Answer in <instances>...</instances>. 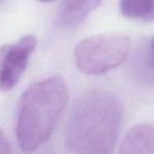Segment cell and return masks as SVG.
Segmentation results:
<instances>
[{
	"label": "cell",
	"instance_id": "obj_1",
	"mask_svg": "<svg viewBox=\"0 0 154 154\" xmlns=\"http://www.w3.org/2000/svg\"><path fill=\"white\" fill-rule=\"evenodd\" d=\"M124 106L107 90H92L74 103L64 130L68 150L79 154L110 153L117 143Z\"/></svg>",
	"mask_w": 154,
	"mask_h": 154
},
{
	"label": "cell",
	"instance_id": "obj_2",
	"mask_svg": "<svg viewBox=\"0 0 154 154\" xmlns=\"http://www.w3.org/2000/svg\"><path fill=\"white\" fill-rule=\"evenodd\" d=\"M68 100V86L60 76L26 88L19 100L16 122V136L22 151H34L51 136Z\"/></svg>",
	"mask_w": 154,
	"mask_h": 154
},
{
	"label": "cell",
	"instance_id": "obj_3",
	"mask_svg": "<svg viewBox=\"0 0 154 154\" xmlns=\"http://www.w3.org/2000/svg\"><path fill=\"white\" fill-rule=\"evenodd\" d=\"M130 39L122 34H100L88 37L77 45L75 62L88 75H101L117 68L127 59Z\"/></svg>",
	"mask_w": 154,
	"mask_h": 154
},
{
	"label": "cell",
	"instance_id": "obj_4",
	"mask_svg": "<svg viewBox=\"0 0 154 154\" xmlns=\"http://www.w3.org/2000/svg\"><path fill=\"white\" fill-rule=\"evenodd\" d=\"M36 45V37L26 35L16 42L0 47V90L8 92L18 84Z\"/></svg>",
	"mask_w": 154,
	"mask_h": 154
},
{
	"label": "cell",
	"instance_id": "obj_5",
	"mask_svg": "<svg viewBox=\"0 0 154 154\" xmlns=\"http://www.w3.org/2000/svg\"><path fill=\"white\" fill-rule=\"evenodd\" d=\"M103 0H63L58 14V23L63 29L78 26Z\"/></svg>",
	"mask_w": 154,
	"mask_h": 154
},
{
	"label": "cell",
	"instance_id": "obj_6",
	"mask_svg": "<svg viewBox=\"0 0 154 154\" xmlns=\"http://www.w3.org/2000/svg\"><path fill=\"white\" fill-rule=\"evenodd\" d=\"M119 153H152L154 154V126L136 125L122 140Z\"/></svg>",
	"mask_w": 154,
	"mask_h": 154
},
{
	"label": "cell",
	"instance_id": "obj_7",
	"mask_svg": "<svg viewBox=\"0 0 154 154\" xmlns=\"http://www.w3.org/2000/svg\"><path fill=\"white\" fill-rule=\"evenodd\" d=\"M131 75L139 84L154 87V59L150 48L141 45L135 50L130 62Z\"/></svg>",
	"mask_w": 154,
	"mask_h": 154
},
{
	"label": "cell",
	"instance_id": "obj_8",
	"mask_svg": "<svg viewBox=\"0 0 154 154\" xmlns=\"http://www.w3.org/2000/svg\"><path fill=\"white\" fill-rule=\"evenodd\" d=\"M119 10L122 15L132 19H154V0H119Z\"/></svg>",
	"mask_w": 154,
	"mask_h": 154
},
{
	"label": "cell",
	"instance_id": "obj_9",
	"mask_svg": "<svg viewBox=\"0 0 154 154\" xmlns=\"http://www.w3.org/2000/svg\"><path fill=\"white\" fill-rule=\"evenodd\" d=\"M11 152L12 149L9 139L5 136V132L0 128V154H8V153H11Z\"/></svg>",
	"mask_w": 154,
	"mask_h": 154
},
{
	"label": "cell",
	"instance_id": "obj_10",
	"mask_svg": "<svg viewBox=\"0 0 154 154\" xmlns=\"http://www.w3.org/2000/svg\"><path fill=\"white\" fill-rule=\"evenodd\" d=\"M150 51H151L152 57H153V59H154V36L152 37L151 42H150Z\"/></svg>",
	"mask_w": 154,
	"mask_h": 154
},
{
	"label": "cell",
	"instance_id": "obj_11",
	"mask_svg": "<svg viewBox=\"0 0 154 154\" xmlns=\"http://www.w3.org/2000/svg\"><path fill=\"white\" fill-rule=\"evenodd\" d=\"M37 1H40V2H52V1H55V0H37Z\"/></svg>",
	"mask_w": 154,
	"mask_h": 154
}]
</instances>
